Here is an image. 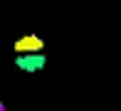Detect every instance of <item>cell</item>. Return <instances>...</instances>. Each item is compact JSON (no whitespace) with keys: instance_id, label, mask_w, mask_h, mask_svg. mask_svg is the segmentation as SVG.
Instances as JSON below:
<instances>
[{"instance_id":"6da1fadb","label":"cell","mask_w":121,"mask_h":111,"mask_svg":"<svg viewBox=\"0 0 121 111\" xmlns=\"http://www.w3.org/2000/svg\"><path fill=\"white\" fill-rule=\"evenodd\" d=\"M45 64H47V57L42 52H25L15 57V67L22 72H40L45 69Z\"/></svg>"},{"instance_id":"7a4b0ae2","label":"cell","mask_w":121,"mask_h":111,"mask_svg":"<svg viewBox=\"0 0 121 111\" xmlns=\"http://www.w3.org/2000/svg\"><path fill=\"white\" fill-rule=\"evenodd\" d=\"M45 49V40L37 35H25L20 40H15V52L25 54V52H42Z\"/></svg>"}]
</instances>
